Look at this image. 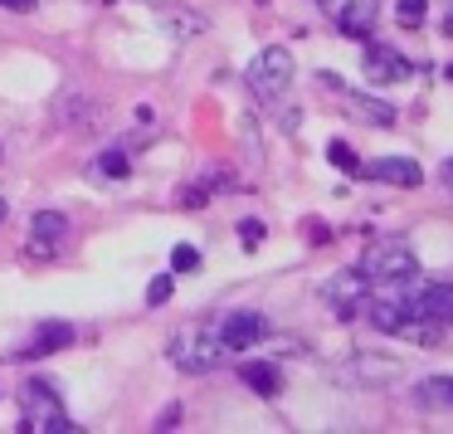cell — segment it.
Returning a JSON list of instances; mask_svg holds the SVG:
<instances>
[{"label":"cell","instance_id":"14","mask_svg":"<svg viewBox=\"0 0 453 434\" xmlns=\"http://www.w3.org/2000/svg\"><path fill=\"white\" fill-rule=\"evenodd\" d=\"M351 108H356V118H365L371 128H395V118H400L390 103H385V98H371V93H356Z\"/></svg>","mask_w":453,"mask_h":434},{"label":"cell","instance_id":"26","mask_svg":"<svg viewBox=\"0 0 453 434\" xmlns=\"http://www.w3.org/2000/svg\"><path fill=\"white\" fill-rule=\"evenodd\" d=\"M5 215H11V200H5V196H0V220H5Z\"/></svg>","mask_w":453,"mask_h":434},{"label":"cell","instance_id":"10","mask_svg":"<svg viewBox=\"0 0 453 434\" xmlns=\"http://www.w3.org/2000/svg\"><path fill=\"white\" fill-rule=\"evenodd\" d=\"M410 303H414V313L429 317V322H439L443 332L453 327V288H449V283H439V288L414 283V288H410Z\"/></svg>","mask_w":453,"mask_h":434},{"label":"cell","instance_id":"2","mask_svg":"<svg viewBox=\"0 0 453 434\" xmlns=\"http://www.w3.org/2000/svg\"><path fill=\"white\" fill-rule=\"evenodd\" d=\"M20 405H25V434H69L73 430L69 410L59 405L50 381H25Z\"/></svg>","mask_w":453,"mask_h":434},{"label":"cell","instance_id":"25","mask_svg":"<svg viewBox=\"0 0 453 434\" xmlns=\"http://www.w3.org/2000/svg\"><path fill=\"white\" fill-rule=\"evenodd\" d=\"M443 181H449V186H453V157L443 161Z\"/></svg>","mask_w":453,"mask_h":434},{"label":"cell","instance_id":"22","mask_svg":"<svg viewBox=\"0 0 453 434\" xmlns=\"http://www.w3.org/2000/svg\"><path fill=\"white\" fill-rule=\"evenodd\" d=\"M200 264V254L190 244H176V254H171V268H176V274H190V268Z\"/></svg>","mask_w":453,"mask_h":434},{"label":"cell","instance_id":"12","mask_svg":"<svg viewBox=\"0 0 453 434\" xmlns=\"http://www.w3.org/2000/svg\"><path fill=\"white\" fill-rule=\"evenodd\" d=\"M371 176L390 181V186H419L424 171H419V161H414V157H385V161H375Z\"/></svg>","mask_w":453,"mask_h":434},{"label":"cell","instance_id":"17","mask_svg":"<svg viewBox=\"0 0 453 434\" xmlns=\"http://www.w3.org/2000/svg\"><path fill=\"white\" fill-rule=\"evenodd\" d=\"M424 15H429V0H400V5H395V20H400L404 30H419Z\"/></svg>","mask_w":453,"mask_h":434},{"label":"cell","instance_id":"5","mask_svg":"<svg viewBox=\"0 0 453 434\" xmlns=\"http://www.w3.org/2000/svg\"><path fill=\"white\" fill-rule=\"evenodd\" d=\"M322 298H326V303H332L342 317H356V313H361V303L371 298V278H365L361 268H342V274H332V278L322 283Z\"/></svg>","mask_w":453,"mask_h":434},{"label":"cell","instance_id":"19","mask_svg":"<svg viewBox=\"0 0 453 434\" xmlns=\"http://www.w3.org/2000/svg\"><path fill=\"white\" fill-rule=\"evenodd\" d=\"M171 293H176V283H171V274H157V278L147 283V303H151V307H161Z\"/></svg>","mask_w":453,"mask_h":434},{"label":"cell","instance_id":"13","mask_svg":"<svg viewBox=\"0 0 453 434\" xmlns=\"http://www.w3.org/2000/svg\"><path fill=\"white\" fill-rule=\"evenodd\" d=\"M69 342H73V327L69 322H54V327H40L35 342L25 346L20 356H50V352H59V346H69Z\"/></svg>","mask_w":453,"mask_h":434},{"label":"cell","instance_id":"11","mask_svg":"<svg viewBox=\"0 0 453 434\" xmlns=\"http://www.w3.org/2000/svg\"><path fill=\"white\" fill-rule=\"evenodd\" d=\"M410 400H414V410H424V415L453 410V376H429V381H419L410 391Z\"/></svg>","mask_w":453,"mask_h":434},{"label":"cell","instance_id":"3","mask_svg":"<svg viewBox=\"0 0 453 434\" xmlns=\"http://www.w3.org/2000/svg\"><path fill=\"white\" fill-rule=\"evenodd\" d=\"M361 274L371 278L375 288L380 283H410V278H419V259L410 254V244L385 239V244H371L361 254Z\"/></svg>","mask_w":453,"mask_h":434},{"label":"cell","instance_id":"16","mask_svg":"<svg viewBox=\"0 0 453 434\" xmlns=\"http://www.w3.org/2000/svg\"><path fill=\"white\" fill-rule=\"evenodd\" d=\"M239 381H244L249 391H258V395H278V371L268 361H244L239 366Z\"/></svg>","mask_w":453,"mask_h":434},{"label":"cell","instance_id":"18","mask_svg":"<svg viewBox=\"0 0 453 434\" xmlns=\"http://www.w3.org/2000/svg\"><path fill=\"white\" fill-rule=\"evenodd\" d=\"M326 157H332L336 171H346V176H361V161L351 157V147H346V142H332V147H326Z\"/></svg>","mask_w":453,"mask_h":434},{"label":"cell","instance_id":"1","mask_svg":"<svg viewBox=\"0 0 453 434\" xmlns=\"http://www.w3.org/2000/svg\"><path fill=\"white\" fill-rule=\"evenodd\" d=\"M171 361L190 376H205L225 361V342H219V327L215 322H190L171 337Z\"/></svg>","mask_w":453,"mask_h":434},{"label":"cell","instance_id":"15","mask_svg":"<svg viewBox=\"0 0 453 434\" xmlns=\"http://www.w3.org/2000/svg\"><path fill=\"white\" fill-rule=\"evenodd\" d=\"M351 371L361 376V381H395V376H400V361H395V356H371V352H361L351 361Z\"/></svg>","mask_w":453,"mask_h":434},{"label":"cell","instance_id":"7","mask_svg":"<svg viewBox=\"0 0 453 434\" xmlns=\"http://www.w3.org/2000/svg\"><path fill=\"white\" fill-rule=\"evenodd\" d=\"M326 11H332L336 30L346 40H371L375 20H380V5L375 0H326Z\"/></svg>","mask_w":453,"mask_h":434},{"label":"cell","instance_id":"27","mask_svg":"<svg viewBox=\"0 0 453 434\" xmlns=\"http://www.w3.org/2000/svg\"><path fill=\"white\" fill-rule=\"evenodd\" d=\"M443 79H449V83H453V64H449V69H443Z\"/></svg>","mask_w":453,"mask_h":434},{"label":"cell","instance_id":"9","mask_svg":"<svg viewBox=\"0 0 453 434\" xmlns=\"http://www.w3.org/2000/svg\"><path fill=\"white\" fill-rule=\"evenodd\" d=\"M219 342H225V352H249V346L264 337V317L254 313V307H239V313H225L219 317Z\"/></svg>","mask_w":453,"mask_h":434},{"label":"cell","instance_id":"6","mask_svg":"<svg viewBox=\"0 0 453 434\" xmlns=\"http://www.w3.org/2000/svg\"><path fill=\"white\" fill-rule=\"evenodd\" d=\"M361 64H365V79L380 83V89H390V83H404V79H410V59H404L395 44H380V40H371V44L361 50Z\"/></svg>","mask_w":453,"mask_h":434},{"label":"cell","instance_id":"23","mask_svg":"<svg viewBox=\"0 0 453 434\" xmlns=\"http://www.w3.org/2000/svg\"><path fill=\"white\" fill-rule=\"evenodd\" d=\"M307 239H312V244H332V229L317 225V220H307Z\"/></svg>","mask_w":453,"mask_h":434},{"label":"cell","instance_id":"4","mask_svg":"<svg viewBox=\"0 0 453 434\" xmlns=\"http://www.w3.org/2000/svg\"><path fill=\"white\" fill-rule=\"evenodd\" d=\"M244 83L254 89V98H264V103H278L288 89H293V54H288L283 44H273V50H264L254 64H249Z\"/></svg>","mask_w":453,"mask_h":434},{"label":"cell","instance_id":"21","mask_svg":"<svg viewBox=\"0 0 453 434\" xmlns=\"http://www.w3.org/2000/svg\"><path fill=\"white\" fill-rule=\"evenodd\" d=\"M239 244H244V249L264 244V220H239Z\"/></svg>","mask_w":453,"mask_h":434},{"label":"cell","instance_id":"8","mask_svg":"<svg viewBox=\"0 0 453 434\" xmlns=\"http://www.w3.org/2000/svg\"><path fill=\"white\" fill-rule=\"evenodd\" d=\"M64 239H69V215H59V210H35V220H30V254L35 259H54L64 249Z\"/></svg>","mask_w":453,"mask_h":434},{"label":"cell","instance_id":"24","mask_svg":"<svg viewBox=\"0 0 453 434\" xmlns=\"http://www.w3.org/2000/svg\"><path fill=\"white\" fill-rule=\"evenodd\" d=\"M0 5H5V11H20V15L35 11V0H0Z\"/></svg>","mask_w":453,"mask_h":434},{"label":"cell","instance_id":"20","mask_svg":"<svg viewBox=\"0 0 453 434\" xmlns=\"http://www.w3.org/2000/svg\"><path fill=\"white\" fill-rule=\"evenodd\" d=\"M98 171H103V176H127L132 161L122 157V151H103V157H98Z\"/></svg>","mask_w":453,"mask_h":434}]
</instances>
